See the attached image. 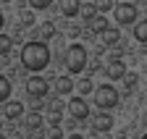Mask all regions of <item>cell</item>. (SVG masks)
<instances>
[{
    "label": "cell",
    "instance_id": "obj_1",
    "mask_svg": "<svg viewBox=\"0 0 147 139\" xmlns=\"http://www.w3.org/2000/svg\"><path fill=\"white\" fill-rule=\"evenodd\" d=\"M21 66L26 68V71H32V74H37V71H45V68L50 66V47H47V42H42V40H32V42H26L24 47H21Z\"/></svg>",
    "mask_w": 147,
    "mask_h": 139
},
{
    "label": "cell",
    "instance_id": "obj_2",
    "mask_svg": "<svg viewBox=\"0 0 147 139\" xmlns=\"http://www.w3.org/2000/svg\"><path fill=\"white\" fill-rule=\"evenodd\" d=\"M87 60H89V53H87L84 45L74 42L66 50V68H68V74H82L84 68H87Z\"/></svg>",
    "mask_w": 147,
    "mask_h": 139
},
{
    "label": "cell",
    "instance_id": "obj_3",
    "mask_svg": "<svg viewBox=\"0 0 147 139\" xmlns=\"http://www.w3.org/2000/svg\"><path fill=\"white\" fill-rule=\"evenodd\" d=\"M92 95H95V105L100 110H113L118 105V92H116L113 84H100L92 89Z\"/></svg>",
    "mask_w": 147,
    "mask_h": 139
},
{
    "label": "cell",
    "instance_id": "obj_4",
    "mask_svg": "<svg viewBox=\"0 0 147 139\" xmlns=\"http://www.w3.org/2000/svg\"><path fill=\"white\" fill-rule=\"evenodd\" d=\"M113 16H116V24L129 26V24H134V21H137L139 11H137V5L129 3V0H121V3H116V5H113Z\"/></svg>",
    "mask_w": 147,
    "mask_h": 139
},
{
    "label": "cell",
    "instance_id": "obj_5",
    "mask_svg": "<svg viewBox=\"0 0 147 139\" xmlns=\"http://www.w3.org/2000/svg\"><path fill=\"white\" fill-rule=\"evenodd\" d=\"M26 95L37 97V100H45L50 95V81L45 76H29L26 79Z\"/></svg>",
    "mask_w": 147,
    "mask_h": 139
},
{
    "label": "cell",
    "instance_id": "obj_6",
    "mask_svg": "<svg viewBox=\"0 0 147 139\" xmlns=\"http://www.w3.org/2000/svg\"><path fill=\"white\" fill-rule=\"evenodd\" d=\"M66 110L74 115V121H87L89 118V105H87L84 97H71L68 105H66Z\"/></svg>",
    "mask_w": 147,
    "mask_h": 139
},
{
    "label": "cell",
    "instance_id": "obj_7",
    "mask_svg": "<svg viewBox=\"0 0 147 139\" xmlns=\"http://www.w3.org/2000/svg\"><path fill=\"white\" fill-rule=\"evenodd\" d=\"M113 124H116V118H113V115H108V110H102V113H97L95 118H92V131L105 134V131L113 129Z\"/></svg>",
    "mask_w": 147,
    "mask_h": 139
},
{
    "label": "cell",
    "instance_id": "obj_8",
    "mask_svg": "<svg viewBox=\"0 0 147 139\" xmlns=\"http://www.w3.org/2000/svg\"><path fill=\"white\" fill-rule=\"evenodd\" d=\"M3 105H5V108H3V115H5L8 121H18V118L24 115V102H18V100H11V97H8Z\"/></svg>",
    "mask_w": 147,
    "mask_h": 139
},
{
    "label": "cell",
    "instance_id": "obj_9",
    "mask_svg": "<svg viewBox=\"0 0 147 139\" xmlns=\"http://www.w3.org/2000/svg\"><path fill=\"white\" fill-rule=\"evenodd\" d=\"M123 74H126V63L121 60V58H113V60H110L108 66H105V76L108 79H123Z\"/></svg>",
    "mask_w": 147,
    "mask_h": 139
},
{
    "label": "cell",
    "instance_id": "obj_10",
    "mask_svg": "<svg viewBox=\"0 0 147 139\" xmlns=\"http://www.w3.org/2000/svg\"><path fill=\"white\" fill-rule=\"evenodd\" d=\"M79 8H82V0H58V11L66 16V19L79 16Z\"/></svg>",
    "mask_w": 147,
    "mask_h": 139
},
{
    "label": "cell",
    "instance_id": "obj_11",
    "mask_svg": "<svg viewBox=\"0 0 147 139\" xmlns=\"http://www.w3.org/2000/svg\"><path fill=\"white\" fill-rule=\"evenodd\" d=\"M53 87H55V92H58V95H71L74 92V79L66 76V74H61V76L53 79Z\"/></svg>",
    "mask_w": 147,
    "mask_h": 139
},
{
    "label": "cell",
    "instance_id": "obj_12",
    "mask_svg": "<svg viewBox=\"0 0 147 139\" xmlns=\"http://www.w3.org/2000/svg\"><path fill=\"white\" fill-rule=\"evenodd\" d=\"M87 24H89V32H92V34H102V32L110 26V24H108V19H105V13H97L95 19H89Z\"/></svg>",
    "mask_w": 147,
    "mask_h": 139
},
{
    "label": "cell",
    "instance_id": "obj_13",
    "mask_svg": "<svg viewBox=\"0 0 147 139\" xmlns=\"http://www.w3.org/2000/svg\"><path fill=\"white\" fill-rule=\"evenodd\" d=\"M40 40L42 42H50V40H55V34H58V29H55V24L53 21H45V24H40Z\"/></svg>",
    "mask_w": 147,
    "mask_h": 139
},
{
    "label": "cell",
    "instance_id": "obj_14",
    "mask_svg": "<svg viewBox=\"0 0 147 139\" xmlns=\"http://www.w3.org/2000/svg\"><path fill=\"white\" fill-rule=\"evenodd\" d=\"M100 37H102V42H105V45L113 47V45H118V40H121V32H118L116 26H108V29L100 34Z\"/></svg>",
    "mask_w": 147,
    "mask_h": 139
},
{
    "label": "cell",
    "instance_id": "obj_15",
    "mask_svg": "<svg viewBox=\"0 0 147 139\" xmlns=\"http://www.w3.org/2000/svg\"><path fill=\"white\" fill-rule=\"evenodd\" d=\"M134 24H137V26H134V40L142 42V45H147V19L134 21Z\"/></svg>",
    "mask_w": 147,
    "mask_h": 139
},
{
    "label": "cell",
    "instance_id": "obj_16",
    "mask_svg": "<svg viewBox=\"0 0 147 139\" xmlns=\"http://www.w3.org/2000/svg\"><path fill=\"white\" fill-rule=\"evenodd\" d=\"M42 115H40V110H32L29 115H26V129L29 131H34V129H42Z\"/></svg>",
    "mask_w": 147,
    "mask_h": 139
},
{
    "label": "cell",
    "instance_id": "obj_17",
    "mask_svg": "<svg viewBox=\"0 0 147 139\" xmlns=\"http://www.w3.org/2000/svg\"><path fill=\"white\" fill-rule=\"evenodd\" d=\"M11 50H13V40L8 37V34H3V32H0V58L11 55Z\"/></svg>",
    "mask_w": 147,
    "mask_h": 139
},
{
    "label": "cell",
    "instance_id": "obj_18",
    "mask_svg": "<svg viewBox=\"0 0 147 139\" xmlns=\"http://www.w3.org/2000/svg\"><path fill=\"white\" fill-rule=\"evenodd\" d=\"M11 97V79L5 74H0V102H5Z\"/></svg>",
    "mask_w": 147,
    "mask_h": 139
},
{
    "label": "cell",
    "instance_id": "obj_19",
    "mask_svg": "<svg viewBox=\"0 0 147 139\" xmlns=\"http://www.w3.org/2000/svg\"><path fill=\"white\" fill-rule=\"evenodd\" d=\"M92 89H95V84H92L89 76H84V79L76 81V92H79V95H92Z\"/></svg>",
    "mask_w": 147,
    "mask_h": 139
},
{
    "label": "cell",
    "instance_id": "obj_20",
    "mask_svg": "<svg viewBox=\"0 0 147 139\" xmlns=\"http://www.w3.org/2000/svg\"><path fill=\"white\" fill-rule=\"evenodd\" d=\"M79 16H82L84 21H89V19H95V16H97L95 5H92V0H89V3H82V8H79Z\"/></svg>",
    "mask_w": 147,
    "mask_h": 139
},
{
    "label": "cell",
    "instance_id": "obj_21",
    "mask_svg": "<svg viewBox=\"0 0 147 139\" xmlns=\"http://www.w3.org/2000/svg\"><path fill=\"white\" fill-rule=\"evenodd\" d=\"M92 5H95L97 13H108V11H113V0H92Z\"/></svg>",
    "mask_w": 147,
    "mask_h": 139
},
{
    "label": "cell",
    "instance_id": "obj_22",
    "mask_svg": "<svg viewBox=\"0 0 147 139\" xmlns=\"http://www.w3.org/2000/svg\"><path fill=\"white\" fill-rule=\"evenodd\" d=\"M26 3H29L32 11H45V8L53 5V0H26Z\"/></svg>",
    "mask_w": 147,
    "mask_h": 139
},
{
    "label": "cell",
    "instance_id": "obj_23",
    "mask_svg": "<svg viewBox=\"0 0 147 139\" xmlns=\"http://www.w3.org/2000/svg\"><path fill=\"white\" fill-rule=\"evenodd\" d=\"M47 113H50V115H47V118H50V126H61L63 113H61V110H47Z\"/></svg>",
    "mask_w": 147,
    "mask_h": 139
},
{
    "label": "cell",
    "instance_id": "obj_24",
    "mask_svg": "<svg viewBox=\"0 0 147 139\" xmlns=\"http://www.w3.org/2000/svg\"><path fill=\"white\" fill-rule=\"evenodd\" d=\"M123 81H126V87H129V89H134V87L139 84V76H137V74H129V71H126V74H123Z\"/></svg>",
    "mask_w": 147,
    "mask_h": 139
},
{
    "label": "cell",
    "instance_id": "obj_25",
    "mask_svg": "<svg viewBox=\"0 0 147 139\" xmlns=\"http://www.w3.org/2000/svg\"><path fill=\"white\" fill-rule=\"evenodd\" d=\"M34 21H37V19H34V11H24V13H21V24H24V26H34Z\"/></svg>",
    "mask_w": 147,
    "mask_h": 139
},
{
    "label": "cell",
    "instance_id": "obj_26",
    "mask_svg": "<svg viewBox=\"0 0 147 139\" xmlns=\"http://www.w3.org/2000/svg\"><path fill=\"white\" fill-rule=\"evenodd\" d=\"M87 66H89V71L92 74H95V71H102V60L95 55V58H92V60H87Z\"/></svg>",
    "mask_w": 147,
    "mask_h": 139
},
{
    "label": "cell",
    "instance_id": "obj_27",
    "mask_svg": "<svg viewBox=\"0 0 147 139\" xmlns=\"http://www.w3.org/2000/svg\"><path fill=\"white\" fill-rule=\"evenodd\" d=\"M50 139H63V129L61 126H53L50 129Z\"/></svg>",
    "mask_w": 147,
    "mask_h": 139
},
{
    "label": "cell",
    "instance_id": "obj_28",
    "mask_svg": "<svg viewBox=\"0 0 147 139\" xmlns=\"http://www.w3.org/2000/svg\"><path fill=\"white\" fill-rule=\"evenodd\" d=\"M63 108H66V105H63L61 100H53L50 105H47V110H61V113H63Z\"/></svg>",
    "mask_w": 147,
    "mask_h": 139
},
{
    "label": "cell",
    "instance_id": "obj_29",
    "mask_svg": "<svg viewBox=\"0 0 147 139\" xmlns=\"http://www.w3.org/2000/svg\"><path fill=\"white\" fill-rule=\"evenodd\" d=\"M68 139H84V136H82V134H71Z\"/></svg>",
    "mask_w": 147,
    "mask_h": 139
},
{
    "label": "cell",
    "instance_id": "obj_30",
    "mask_svg": "<svg viewBox=\"0 0 147 139\" xmlns=\"http://www.w3.org/2000/svg\"><path fill=\"white\" fill-rule=\"evenodd\" d=\"M3 24H5V19H3V13H0V29H3Z\"/></svg>",
    "mask_w": 147,
    "mask_h": 139
},
{
    "label": "cell",
    "instance_id": "obj_31",
    "mask_svg": "<svg viewBox=\"0 0 147 139\" xmlns=\"http://www.w3.org/2000/svg\"><path fill=\"white\" fill-rule=\"evenodd\" d=\"M0 3H11V0H0Z\"/></svg>",
    "mask_w": 147,
    "mask_h": 139
},
{
    "label": "cell",
    "instance_id": "obj_32",
    "mask_svg": "<svg viewBox=\"0 0 147 139\" xmlns=\"http://www.w3.org/2000/svg\"><path fill=\"white\" fill-rule=\"evenodd\" d=\"M0 139H8V136H3V134H0Z\"/></svg>",
    "mask_w": 147,
    "mask_h": 139
},
{
    "label": "cell",
    "instance_id": "obj_33",
    "mask_svg": "<svg viewBox=\"0 0 147 139\" xmlns=\"http://www.w3.org/2000/svg\"><path fill=\"white\" fill-rule=\"evenodd\" d=\"M142 139H147V134H144V136H142Z\"/></svg>",
    "mask_w": 147,
    "mask_h": 139
},
{
    "label": "cell",
    "instance_id": "obj_34",
    "mask_svg": "<svg viewBox=\"0 0 147 139\" xmlns=\"http://www.w3.org/2000/svg\"><path fill=\"white\" fill-rule=\"evenodd\" d=\"M0 126H3V121H0Z\"/></svg>",
    "mask_w": 147,
    "mask_h": 139
},
{
    "label": "cell",
    "instance_id": "obj_35",
    "mask_svg": "<svg viewBox=\"0 0 147 139\" xmlns=\"http://www.w3.org/2000/svg\"><path fill=\"white\" fill-rule=\"evenodd\" d=\"M87 3H89V0H87Z\"/></svg>",
    "mask_w": 147,
    "mask_h": 139
}]
</instances>
